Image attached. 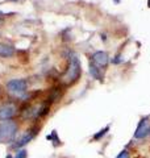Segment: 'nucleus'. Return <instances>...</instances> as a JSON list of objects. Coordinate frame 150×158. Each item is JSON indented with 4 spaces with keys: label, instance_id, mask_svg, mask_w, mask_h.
I'll return each mask as SVG.
<instances>
[{
    "label": "nucleus",
    "instance_id": "nucleus-1",
    "mask_svg": "<svg viewBox=\"0 0 150 158\" xmlns=\"http://www.w3.org/2000/svg\"><path fill=\"white\" fill-rule=\"evenodd\" d=\"M28 81L24 78H16V79H9L6 83V91L13 100L19 102H29L31 100V92L28 90Z\"/></svg>",
    "mask_w": 150,
    "mask_h": 158
},
{
    "label": "nucleus",
    "instance_id": "nucleus-5",
    "mask_svg": "<svg viewBox=\"0 0 150 158\" xmlns=\"http://www.w3.org/2000/svg\"><path fill=\"white\" fill-rule=\"evenodd\" d=\"M20 115V108L16 102H7L0 106V121L15 120Z\"/></svg>",
    "mask_w": 150,
    "mask_h": 158
},
{
    "label": "nucleus",
    "instance_id": "nucleus-14",
    "mask_svg": "<svg viewBox=\"0 0 150 158\" xmlns=\"http://www.w3.org/2000/svg\"><path fill=\"white\" fill-rule=\"evenodd\" d=\"M6 158H13V153H8V154L6 156Z\"/></svg>",
    "mask_w": 150,
    "mask_h": 158
},
{
    "label": "nucleus",
    "instance_id": "nucleus-13",
    "mask_svg": "<svg viewBox=\"0 0 150 158\" xmlns=\"http://www.w3.org/2000/svg\"><path fill=\"white\" fill-rule=\"evenodd\" d=\"M115 158H131V152L128 149H123Z\"/></svg>",
    "mask_w": 150,
    "mask_h": 158
},
{
    "label": "nucleus",
    "instance_id": "nucleus-16",
    "mask_svg": "<svg viewBox=\"0 0 150 158\" xmlns=\"http://www.w3.org/2000/svg\"><path fill=\"white\" fill-rule=\"evenodd\" d=\"M2 24H3V19H0V25H2Z\"/></svg>",
    "mask_w": 150,
    "mask_h": 158
},
{
    "label": "nucleus",
    "instance_id": "nucleus-15",
    "mask_svg": "<svg viewBox=\"0 0 150 158\" xmlns=\"http://www.w3.org/2000/svg\"><path fill=\"white\" fill-rule=\"evenodd\" d=\"M148 7L150 8V0H148Z\"/></svg>",
    "mask_w": 150,
    "mask_h": 158
},
{
    "label": "nucleus",
    "instance_id": "nucleus-3",
    "mask_svg": "<svg viewBox=\"0 0 150 158\" xmlns=\"http://www.w3.org/2000/svg\"><path fill=\"white\" fill-rule=\"evenodd\" d=\"M81 74H82V66L78 56L77 54H70L67 70L62 75L61 82L66 86H71L75 82H78V79L81 78Z\"/></svg>",
    "mask_w": 150,
    "mask_h": 158
},
{
    "label": "nucleus",
    "instance_id": "nucleus-7",
    "mask_svg": "<svg viewBox=\"0 0 150 158\" xmlns=\"http://www.w3.org/2000/svg\"><path fill=\"white\" fill-rule=\"evenodd\" d=\"M91 62L94 63L95 66H98L99 69L104 70V69L108 66V63H109V57H108V54L106 52L99 50V52H95L91 56Z\"/></svg>",
    "mask_w": 150,
    "mask_h": 158
},
{
    "label": "nucleus",
    "instance_id": "nucleus-4",
    "mask_svg": "<svg viewBox=\"0 0 150 158\" xmlns=\"http://www.w3.org/2000/svg\"><path fill=\"white\" fill-rule=\"evenodd\" d=\"M40 129H41V125H36V124L32 125L31 128H28L27 131L20 133L13 144H11L8 146V149L12 150V152H16L19 149H23V148H27V145H29L34 138L38 136Z\"/></svg>",
    "mask_w": 150,
    "mask_h": 158
},
{
    "label": "nucleus",
    "instance_id": "nucleus-9",
    "mask_svg": "<svg viewBox=\"0 0 150 158\" xmlns=\"http://www.w3.org/2000/svg\"><path fill=\"white\" fill-rule=\"evenodd\" d=\"M90 74H91V77L94 79H96V81H99V82H103V79H104L103 70L99 69L98 66H95L92 62H90Z\"/></svg>",
    "mask_w": 150,
    "mask_h": 158
},
{
    "label": "nucleus",
    "instance_id": "nucleus-8",
    "mask_svg": "<svg viewBox=\"0 0 150 158\" xmlns=\"http://www.w3.org/2000/svg\"><path fill=\"white\" fill-rule=\"evenodd\" d=\"M15 53H16V49L13 45L0 42V57L2 58H11L15 56Z\"/></svg>",
    "mask_w": 150,
    "mask_h": 158
},
{
    "label": "nucleus",
    "instance_id": "nucleus-6",
    "mask_svg": "<svg viewBox=\"0 0 150 158\" xmlns=\"http://www.w3.org/2000/svg\"><path fill=\"white\" fill-rule=\"evenodd\" d=\"M150 136V121H149V116L142 117L138 121V125L134 131V140H145L146 137Z\"/></svg>",
    "mask_w": 150,
    "mask_h": 158
},
{
    "label": "nucleus",
    "instance_id": "nucleus-10",
    "mask_svg": "<svg viewBox=\"0 0 150 158\" xmlns=\"http://www.w3.org/2000/svg\"><path fill=\"white\" fill-rule=\"evenodd\" d=\"M109 131H111V125H106V127H104V128H102V129H100L99 132H96V133H95V135L92 136V138H91V140L94 141V142H98V141H102L103 140V138L104 137H106L107 135H108V132Z\"/></svg>",
    "mask_w": 150,
    "mask_h": 158
},
{
    "label": "nucleus",
    "instance_id": "nucleus-11",
    "mask_svg": "<svg viewBox=\"0 0 150 158\" xmlns=\"http://www.w3.org/2000/svg\"><path fill=\"white\" fill-rule=\"evenodd\" d=\"M46 140L50 141V142H53V146H54V148H57V146H61V145H62V141L59 140L57 131H53L52 133H50V135H48V136H46Z\"/></svg>",
    "mask_w": 150,
    "mask_h": 158
},
{
    "label": "nucleus",
    "instance_id": "nucleus-12",
    "mask_svg": "<svg viewBox=\"0 0 150 158\" xmlns=\"http://www.w3.org/2000/svg\"><path fill=\"white\" fill-rule=\"evenodd\" d=\"M13 158H28V149L23 148V149L13 152Z\"/></svg>",
    "mask_w": 150,
    "mask_h": 158
},
{
    "label": "nucleus",
    "instance_id": "nucleus-2",
    "mask_svg": "<svg viewBox=\"0 0 150 158\" xmlns=\"http://www.w3.org/2000/svg\"><path fill=\"white\" fill-rule=\"evenodd\" d=\"M20 121L19 120H8L0 121V144L11 145L20 135Z\"/></svg>",
    "mask_w": 150,
    "mask_h": 158
}]
</instances>
